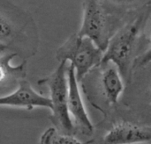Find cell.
I'll return each mask as SVG.
<instances>
[{"instance_id": "2", "label": "cell", "mask_w": 151, "mask_h": 144, "mask_svg": "<svg viewBox=\"0 0 151 144\" xmlns=\"http://www.w3.org/2000/svg\"><path fill=\"white\" fill-rule=\"evenodd\" d=\"M38 33L32 17L9 0H0V45L23 60L37 51Z\"/></svg>"}, {"instance_id": "12", "label": "cell", "mask_w": 151, "mask_h": 144, "mask_svg": "<svg viewBox=\"0 0 151 144\" xmlns=\"http://www.w3.org/2000/svg\"><path fill=\"white\" fill-rule=\"evenodd\" d=\"M109 9L126 15L146 4H150V0H100Z\"/></svg>"}, {"instance_id": "1", "label": "cell", "mask_w": 151, "mask_h": 144, "mask_svg": "<svg viewBox=\"0 0 151 144\" xmlns=\"http://www.w3.org/2000/svg\"><path fill=\"white\" fill-rule=\"evenodd\" d=\"M134 13L111 38L101 61L113 63L126 84L132 81L135 58L144 52H141L142 48L150 47V40L145 35L150 16V4L137 9Z\"/></svg>"}, {"instance_id": "5", "label": "cell", "mask_w": 151, "mask_h": 144, "mask_svg": "<svg viewBox=\"0 0 151 144\" xmlns=\"http://www.w3.org/2000/svg\"><path fill=\"white\" fill-rule=\"evenodd\" d=\"M67 62H59L56 70L49 76L38 80L41 87H45L49 92V99L51 104L50 120L54 128L61 134L75 135L74 128L67 110Z\"/></svg>"}, {"instance_id": "13", "label": "cell", "mask_w": 151, "mask_h": 144, "mask_svg": "<svg viewBox=\"0 0 151 144\" xmlns=\"http://www.w3.org/2000/svg\"><path fill=\"white\" fill-rule=\"evenodd\" d=\"M6 52H10V51H8V49L4 46L0 45V55H3V54H4V53H6Z\"/></svg>"}, {"instance_id": "3", "label": "cell", "mask_w": 151, "mask_h": 144, "mask_svg": "<svg viewBox=\"0 0 151 144\" xmlns=\"http://www.w3.org/2000/svg\"><path fill=\"white\" fill-rule=\"evenodd\" d=\"M84 95L104 117L115 109L124 92V81L111 62H100L80 82Z\"/></svg>"}, {"instance_id": "8", "label": "cell", "mask_w": 151, "mask_h": 144, "mask_svg": "<svg viewBox=\"0 0 151 144\" xmlns=\"http://www.w3.org/2000/svg\"><path fill=\"white\" fill-rule=\"evenodd\" d=\"M151 128L136 121L119 119L104 133L103 144H150Z\"/></svg>"}, {"instance_id": "6", "label": "cell", "mask_w": 151, "mask_h": 144, "mask_svg": "<svg viewBox=\"0 0 151 144\" xmlns=\"http://www.w3.org/2000/svg\"><path fill=\"white\" fill-rule=\"evenodd\" d=\"M104 52L87 37L72 34L58 48L56 58L58 62H69L75 70V77L80 82L95 67L100 64Z\"/></svg>"}, {"instance_id": "4", "label": "cell", "mask_w": 151, "mask_h": 144, "mask_svg": "<svg viewBox=\"0 0 151 144\" xmlns=\"http://www.w3.org/2000/svg\"><path fill=\"white\" fill-rule=\"evenodd\" d=\"M125 18L126 15L109 9L100 0H84L82 21L77 34L88 38L104 52Z\"/></svg>"}, {"instance_id": "7", "label": "cell", "mask_w": 151, "mask_h": 144, "mask_svg": "<svg viewBox=\"0 0 151 144\" xmlns=\"http://www.w3.org/2000/svg\"><path fill=\"white\" fill-rule=\"evenodd\" d=\"M67 110L74 128V134L90 136L94 134L95 128L85 108L79 82L75 77V70L70 64L67 68Z\"/></svg>"}, {"instance_id": "9", "label": "cell", "mask_w": 151, "mask_h": 144, "mask_svg": "<svg viewBox=\"0 0 151 144\" xmlns=\"http://www.w3.org/2000/svg\"><path fill=\"white\" fill-rule=\"evenodd\" d=\"M0 106H11L33 110L35 107L51 109V104L48 97L38 93L31 86L28 81L23 79L17 88L11 93L0 97Z\"/></svg>"}, {"instance_id": "11", "label": "cell", "mask_w": 151, "mask_h": 144, "mask_svg": "<svg viewBox=\"0 0 151 144\" xmlns=\"http://www.w3.org/2000/svg\"><path fill=\"white\" fill-rule=\"evenodd\" d=\"M94 141L82 143L74 135H68L59 133L55 128H49L41 135L39 144H88Z\"/></svg>"}, {"instance_id": "10", "label": "cell", "mask_w": 151, "mask_h": 144, "mask_svg": "<svg viewBox=\"0 0 151 144\" xmlns=\"http://www.w3.org/2000/svg\"><path fill=\"white\" fill-rule=\"evenodd\" d=\"M16 56L17 54L13 52L0 55V97L13 92L27 76V60L13 65L12 62Z\"/></svg>"}]
</instances>
